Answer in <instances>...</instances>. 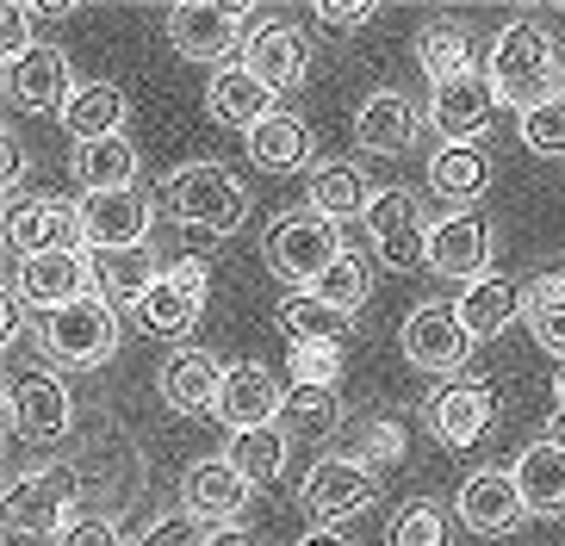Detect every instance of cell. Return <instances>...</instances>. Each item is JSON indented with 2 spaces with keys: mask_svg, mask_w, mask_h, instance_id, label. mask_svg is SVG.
I'll return each mask as SVG.
<instances>
[{
  "mask_svg": "<svg viewBox=\"0 0 565 546\" xmlns=\"http://www.w3.org/2000/svg\"><path fill=\"white\" fill-rule=\"evenodd\" d=\"M498 422V392L484 379H460L429 397V435L441 447H479Z\"/></svg>",
  "mask_w": 565,
  "mask_h": 546,
  "instance_id": "2e32d148",
  "label": "cell"
},
{
  "mask_svg": "<svg viewBox=\"0 0 565 546\" xmlns=\"http://www.w3.org/2000/svg\"><path fill=\"white\" fill-rule=\"evenodd\" d=\"M162 280V267H156L150 248H118V255H94V292L125 311V304H143Z\"/></svg>",
  "mask_w": 565,
  "mask_h": 546,
  "instance_id": "83f0119b",
  "label": "cell"
},
{
  "mask_svg": "<svg viewBox=\"0 0 565 546\" xmlns=\"http://www.w3.org/2000/svg\"><path fill=\"white\" fill-rule=\"evenodd\" d=\"M56 546H125V534H118V522H106V515H75Z\"/></svg>",
  "mask_w": 565,
  "mask_h": 546,
  "instance_id": "bcb514c9",
  "label": "cell"
},
{
  "mask_svg": "<svg viewBox=\"0 0 565 546\" xmlns=\"http://www.w3.org/2000/svg\"><path fill=\"white\" fill-rule=\"evenodd\" d=\"M553 404L565 410V361H559V373H553Z\"/></svg>",
  "mask_w": 565,
  "mask_h": 546,
  "instance_id": "db71d44e",
  "label": "cell"
},
{
  "mask_svg": "<svg viewBox=\"0 0 565 546\" xmlns=\"http://www.w3.org/2000/svg\"><path fill=\"white\" fill-rule=\"evenodd\" d=\"M373 472H366L354 453H330V460H317L311 472H305L299 484V503L311 522H349V515H361L366 503H373Z\"/></svg>",
  "mask_w": 565,
  "mask_h": 546,
  "instance_id": "8fae6325",
  "label": "cell"
},
{
  "mask_svg": "<svg viewBox=\"0 0 565 546\" xmlns=\"http://www.w3.org/2000/svg\"><path fill=\"white\" fill-rule=\"evenodd\" d=\"M398 347H404V361H411L416 373H429V379H454V373L472 361V335H466L460 311L441 304V298H429V304H416V311L404 317Z\"/></svg>",
  "mask_w": 565,
  "mask_h": 546,
  "instance_id": "5b68a950",
  "label": "cell"
},
{
  "mask_svg": "<svg viewBox=\"0 0 565 546\" xmlns=\"http://www.w3.org/2000/svg\"><path fill=\"white\" fill-rule=\"evenodd\" d=\"M416 68H423L435 87L466 75V68H472V32H466L460 19H429V25L416 32Z\"/></svg>",
  "mask_w": 565,
  "mask_h": 546,
  "instance_id": "d6a6232c",
  "label": "cell"
},
{
  "mask_svg": "<svg viewBox=\"0 0 565 546\" xmlns=\"http://www.w3.org/2000/svg\"><path fill=\"white\" fill-rule=\"evenodd\" d=\"M243 7H212V0H186L168 13V44L181 50L186 63H224L236 44H249L255 25H243Z\"/></svg>",
  "mask_w": 565,
  "mask_h": 546,
  "instance_id": "9c48e42d",
  "label": "cell"
},
{
  "mask_svg": "<svg viewBox=\"0 0 565 546\" xmlns=\"http://www.w3.org/2000/svg\"><path fill=\"white\" fill-rule=\"evenodd\" d=\"M280 330H286V342L292 347H317V342H342L349 335V323L354 317H342V311H330L317 292H286L280 298Z\"/></svg>",
  "mask_w": 565,
  "mask_h": 546,
  "instance_id": "e575fe53",
  "label": "cell"
},
{
  "mask_svg": "<svg viewBox=\"0 0 565 546\" xmlns=\"http://www.w3.org/2000/svg\"><path fill=\"white\" fill-rule=\"evenodd\" d=\"M366 243L380 255V267L392 274H411V267H429V224H423V205L411 199V186H385L373 205H366Z\"/></svg>",
  "mask_w": 565,
  "mask_h": 546,
  "instance_id": "8992f818",
  "label": "cell"
},
{
  "mask_svg": "<svg viewBox=\"0 0 565 546\" xmlns=\"http://www.w3.org/2000/svg\"><path fill=\"white\" fill-rule=\"evenodd\" d=\"M429 125L441 131V143H479L498 125V87H491V75L466 68V75L441 82L429 94Z\"/></svg>",
  "mask_w": 565,
  "mask_h": 546,
  "instance_id": "30bf717a",
  "label": "cell"
},
{
  "mask_svg": "<svg viewBox=\"0 0 565 546\" xmlns=\"http://www.w3.org/2000/svg\"><path fill=\"white\" fill-rule=\"evenodd\" d=\"M354 460H361L366 472H380V465H398V460H404V429H398V422H385V416L361 422V453H354Z\"/></svg>",
  "mask_w": 565,
  "mask_h": 546,
  "instance_id": "7bdbcfd3",
  "label": "cell"
},
{
  "mask_svg": "<svg viewBox=\"0 0 565 546\" xmlns=\"http://www.w3.org/2000/svg\"><path fill=\"white\" fill-rule=\"evenodd\" d=\"M286 435H305V441H330L335 429H342V397L323 392V385H292L286 392Z\"/></svg>",
  "mask_w": 565,
  "mask_h": 546,
  "instance_id": "8d00e7d4",
  "label": "cell"
},
{
  "mask_svg": "<svg viewBox=\"0 0 565 546\" xmlns=\"http://www.w3.org/2000/svg\"><path fill=\"white\" fill-rule=\"evenodd\" d=\"M32 7H7V13H0V50H7V63H19V56H32Z\"/></svg>",
  "mask_w": 565,
  "mask_h": 546,
  "instance_id": "f6af8a7d",
  "label": "cell"
},
{
  "mask_svg": "<svg viewBox=\"0 0 565 546\" xmlns=\"http://www.w3.org/2000/svg\"><path fill=\"white\" fill-rule=\"evenodd\" d=\"M429 186L448 199L454 212H472V199L491 193V156L479 143H441L429 162Z\"/></svg>",
  "mask_w": 565,
  "mask_h": 546,
  "instance_id": "4316f807",
  "label": "cell"
},
{
  "mask_svg": "<svg viewBox=\"0 0 565 546\" xmlns=\"http://www.w3.org/2000/svg\"><path fill=\"white\" fill-rule=\"evenodd\" d=\"M243 143H249V162L267 168V174H299V168L311 162V125H305V118H292V113L262 118Z\"/></svg>",
  "mask_w": 565,
  "mask_h": 546,
  "instance_id": "f1b7e54d",
  "label": "cell"
},
{
  "mask_svg": "<svg viewBox=\"0 0 565 546\" xmlns=\"http://www.w3.org/2000/svg\"><path fill=\"white\" fill-rule=\"evenodd\" d=\"M491 87H498L503 106L515 113H534V106H547V99L565 94V63H559V44H553L547 25H534V19H515L503 25L498 44H491Z\"/></svg>",
  "mask_w": 565,
  "mask_h": 546,
  "instance_id": "6da1fadb",
  "label": "cell"
},
{
  "mask_svg": "<svg viewBox=\"0 0 565 546\" xmlns=\"http://www.w3.org/2000/svg\"><path fill=\"white\" fill-rule=\"evenodd\" d=\"M373 13H380L373 0H361V7H354V0H323V7H317V19H323V25H335V32H361Z\"/></svg>",
  "mask_w": 565,
  "mask_h": 546,
  "instance_id": "7dc6e473",
  "label": "cell"
},
{
  "mask_svg": "<svg viewBox=\"0 0 565 546\" xmlns=\"http://www.w3.org/2000/svg\"><path fill=\"white\" fill-rule=\"evenodd\" d=\"M150 199L125 186V193H87L82 199V243L94 255H118V248H143L150 236Z\"/></svg>",
  "mask_w": 565,
  "mask_h": 546,
  "instance_id": "7c38bea8",
  "label": "cell"
},
{
  "mask_svg": "<svg viewBox=\"0 0 565 546\" xmlns=\"http://www.w3.org/2000/svg\"><path fill=\"white\" fill-rule=\"evenodd\" d=\"M38 342H44V354H51L56 366L94 373V366H106L118 354V311L100 292H87V298H75V304H63V311L44 317Z\"/></svg>",
  "mask_w": 565,
  "mask_h": 546,
  "instance_id": "277c9868",
  "label": "cell"
},
{
  "mask_svg": "<svg viewBox=\"0 0 565 546\" xmlns=\"http://www.w3.org/2000/svg\"><path fill=\"white\" fill-rule=\"evenodd\" d=\"M522 515H529V503H522V491H515V472L479 465V472L460 484V522L472 534H510Z\"/></svg>",
  "mask_w": 565,
  "mask_h": 546,
  "instance_id": "cb8c5ba5",
  "label": "cell"
},
{
  "mask_svg": "<svg viewBox=\"0 0 565 546\" xmlns=\"http://www.w3.org/2000/svg\"><path fill=\"white\" fill-rule=\"evenodd\" d=\"M416 131H423V113L404 94H392V87H380V94H366L354 106V143L366 156H404L416 143Z\"/></svg>",
  "mask_w": 565,
  "mask_h": 546,
  "instance_id": "7402d4cb",
  "label": "cell"
},
{
  "mask_svg": "<svg viewBox=\"0 0 565 546\" xmlns=\"http://www.w3.org/2000/svg\"><path fill=\"white\" fill-rule=\"evenodd\" d=\"M317 298H323V304H330V311H342V317H354L366 304V298H373V261H366L361 248H342V261L330 267V274H323V280L311 286Z\"/></svg>",
  "mask_w": 565,
  "mask_h": 546,
  "instance_id": "74e56055",
  "label": "cell"
},
{
  "mask_svg": "<svg viewBox=\"0 0 565 546\" xmlns=\"http://www.w3.org/2000/svg\"><path fill=\"white\" fill-rule=\"evenodd\" d=\"M205 298H212V267H205L200 255H186V261L162 267V280H156V292L137 304V317H143L150 335H174V342H181V335L205 317Z\"/></svg>",
  "mask_w": 565,
  "mask_h": 546,
  "instance_id": "ba28073f",
  "label": "cell"
},
{
  "mask_svg": "<svg viewBox=\"0 0 565 546\" xmlns=\"http://www.w3.org/2000/svg\"><path fill=\"white\" fill-rule=\"evenodd\" d=\"M299 546H349V540H342V534H335V528H311V534H305Z\"/></svg>",
  "mask_w": 565,
  "mask_h": 546,
  "instance_id": "816d5d0a",
  "label": "cell"
},
{
  "mask_svg": "<svg viewBox=\"0 0 565 546\" xmlns=\"http://www.w3.org/2000/svg\"><path fill=\"white\" fill-rule=\"evenodd\" d=\"M156 392L174 416H205L217 410V392H224V366L212 361V347H174L156 373Z\"/></svg>",
  "mask_w": 565,
  "mask_h": 546,
  "instance_id": "d6986e66",
  "label": "cell"
},
{
  "mask_svg": "<svg viewBox=\"0 0 565 546\" xmlns=\"http://www.w3.org/2000/svg\"><path fill=\"white\" fill-rule=\"evenodd\" d=\"M249 491L255 484L236 472L224 453L217 460H200V465H186V479H181V510L186 515H200L205 528H236V515L249 510Z\"/></svg>",
  "mask_w": 565,
  "mask_h": 546,
  "instance_id": "5bb4252c",
  "label": "cell"
},
{
  "mask_svg": "<svg viewBox=\"0 0 565 546\" xmlns=\"http://www.w3.org/2000/svg\"><path fill=\"white\" fill-rule=\"evenodd\" d=\"M212 540V528H205L200 515H162V522H150V528H143V540L137 546H205Z\"/></svg>",
  "mask_w": 565,
  "mask_h": 546,
  "instance_id": "ee69618b",
  "label": "cell"
},
{
  "mask_svg": "<svg viewBox=\"0 0 565 546\" xmlns=\"http://www.w3.org/2000/svg\"><path fill=\"white\" fill-rule=\"evenodd\" d=\"M522 317H529L534 342L565 361V274H541V280L529 286V304H522Z\"/></svg>",
  "mask_w": 565,
  "mask_h": 546,
  "instance_id": "f35d334b",
  "label": "cell"
},
{
  "mask_svg": "<svg viewBox=\"0 0 565 546\" xmlns=\"http://www.w3.org/2000/svg\"><path fill=\"white\" fill-rule=\"evenodd\" d=\"M174 224L186 231H212V236H236L243 217H249V186L236 181L224 162H186L162 181V199H156Z\"/></svg>",
  "mask_w": 565,
  "mask_h": 546,
  "instance_id": "7a4b0ae2",
  "label": "cell"
},
{
  "mask_svg": "<svg viewBox=\"0 0 565 546\" xmlns=\"http://www.w3.org/2000/svg\"><path fill=\"white\" fill-rule=\"evenodd\" d=\"M0 181H7V199H13V186L25 181V149H19L13 131H7V143H0Z\"/></svg>",
  "mask_w": 565,
  "mask_h": 546,
  "instance_id": "c3c4849f",
  "label": "cell"
},
{
  "mask_svg": "<svg viewBox=\"0 0 565 546\" xmlns=\"http://www.w3.org/2000/svg\"><path fill=\"white\" fill-rule=\"evenodd\" d=\"M335 261H342V236H335V224L317 217L311 205L280 212L274 224H267V267H274L292 292H311Z\"/></svg>",
  "mask_w": 565,
  "mask_h": 546,
  "instance_id": "3957f363",
  "label": "cell"
},
{
  "mask_svg": "<svg viewBox=\"0 0 565 546\" xmlns=\"http://www.w3.org/2000/svg\"><path fill=\"white\" fill-rule=\"evenodd\" d=\"M491 267V224L472 212H454V217H435L429 224V274L441 280H484Z\"/></svg>",
  "mask_w": 565,
  "mask_h": 546,
  "instance_id": "e0dca14e",
  "label": "cell"
},
{
  "mask_svg": "<svg viewBox=\"0 0 565 546\" xmlns=\"http://www.w3.org/2000/svg\"><path fill=\"white\" fill-rule=\"evenodd\" d=\"M7 416H13V429L25 435V441L51 447L75 429V397H68V385L56 379V373H32V379H19L13 392H7Z\"/></svg>",
  "mask_w": 565,
  "mask_h": 546,
  "instance_id": "9a60e30c",
  "label": "cell"
},
{
  "mask_svg": "<svg viewBox=\"0 0 565 546\" xmlns=\"http://www.w3.org/2000/svg\"><path fill=\"white\" fill-rule=\"evenodd\" d=\"M515 125H522V143H529L541 162H559L565 156V94L547 99V106H534V113H522Z\"/></svg>",
  "mask_w": 565,
  "mask_h": 546,
  "instance_id": "60d3db41",
  "label": "cell"
},
{
  "mask_svg": "<svg viewBox=\"0 0 565 546\" xmlns=\"http://www.w3.org/2000/svg\"><path fill=\"white\" fill-rule=\"evenodd\" d=\"M243 68H255L274 94H286V87L305 82V68H311V44H305V32H299V25H286V19L255 25L249 44H243Z\"/></svg>",
  "mask_w": 565,
  "mask_h": 546,
  "instance_id": "603a6c76",
  "label": "cell"
},
{
  "mask_svg": "<svg viewBox=\"0 0 565 546\" xmlns=\"http://www.w3.org/2000/svg\"><path fill=\"white\" fill-rule=\"evenodd\" d=\"M75 496H82V479L68 465H38V472L7 484V522H13V534L63 540V528H68L63 515H75Z\"/></svg>",
  "mask_w": 565,
  "mask_h": 546,
  "instance_id": "52a82bcc",
  "label": "cell"
},
{
  "mask_svg": "<svg viewBox=\"0 0 565 546\" xmlns=\"http://www.w3.org/2000/svg\"><path fill=\"white\" fill-rule=\"evenodd\" d=\"M205 546H262V540H255L249 528H212V540H205Z\"/></svg>",
  "mask_w": 565,
  "mask_h": 546,
  "instance_id": "f907efd6",
  "label": "cell"
},
{
  "mask_svg": "<svg viewBox=\"0 0 565 546\" xmlns=\"http://www.w3.org/2000/svg\"><path fill=\"white\" fill-rule=\"evenodd\" d=\"M7 243L25 261H38V255H68V248H82V205H63V199L7 205Z\"/></svg>",
  "mask_w": 565,
  "mask_h": 546,
  "instance_id": "4fadbf2b",
  "label": "cell"
},
{
  "mask_svg": "<svg viewBox=\"0 0 565 546\" xmlns=\"http://www.w3.org/2000/svg\"><path fill=\"white\" fill-rule=\"evenodd\" d=\"M522 304H529V286H515V280H498V274H484V280H472L460 292V323L472 342H491V335H503L522 317Z\"/></svg>",
  "mask_w": 565,
  "mask_h": 546,
  "instance_id": "484cf974",
  "label": "cell"
},
{
  "mask_svg": "<svg viewBox=\"0 0 565 546\" xmlns=\"http://www.w3.org/2000/svg\"><path fill=\"white\" fill-rule=\"evenodd\" d=\"M373 186H366V168L354 162H317L311 168V212L317 217H366V205H373Z\"/></svg>",
  "mask_w": 565,
  "mask_h": 546,
  "instance_id": "4dcf8cb0",
  "label": "cell"
},
{
  "mask_svg": "<svg viewBox=\"0 0 565 546\" xmlns=\"http://www.w3.org/2000/svg\"><path fill=\"white\" fill-rule=\"evenodd\" d=\"M63 125H68L75 143H106V137H118V125H125V94H118L113 82H82L75 99L63 106Z\"/></svg>",
  "mask_w": 565,
  "mask_h": 546,
  "instance_id": "1f68e13d",
  "label": "cell"
},
{
  "mask_svg": "<svg viewBox=\"0 0 565 546\" xmlns=\"http://www.w3.org/2000/svg\"><path fill=\"white\" fill-rule=\"evenodd\" d=\"M75 68H68L63 50L38 44L32 56H19V63H7V94H13L19 113H56V106H68L75 99Z\"/></svg>",
  "mask_w": 565,
  "mask_h": 546,
  "instance_id": "ffe728a7",
  "label": "cell"
},
{
  "mask_svg": "<svg viewBox=\"0 0 565 546\" xmlns=\"http://www.w3.org/2000/svg\"><path fill=\"white\" fill-rule=\"evenodd\" d=\"M280 410H286V397H280V385H274V373H267V366H224V392H217V410L212 416L231 435L267 429Z\"/></svg>",
  "mask_w": 565,
  "mask_h": 546,
  "instance_id": "44dd1931",
  "label": "cell"
},
{
  "mask_svg": "<svg viewBox=\"0 0 565 546\" xmlns=\"http://www.w3.org/2000/svg\"><path fill=\"white\" fill-rule=\"evenodd\" d=\"M286 441H292V435H286L280 422H267V429H243V435H231L224 460H231L249 484H267V479H280V465H286Z\"/></svg>",
  "mask_w": 565,
  "mask_h": 546,
  "instance_id": "d590c367",
  "label": "cell"
},
{
  "mask_svg": "<svg viewBox=\"0 0 565 546\" xmlns=\"http://www.w3.org/2000/svg\"><path fill=\"white\" fill-rule=\"evenodd\" d=\"M19 330H25V298L7 286V298H0V335H7V347L19 342Z\"/></svg>",
  "mask_w": 565,
  "mask_h": 546,
  "instance_id": "681fc988",
  "label": "cell"
},
{
  "mask_svg": "<svg viewBox=\"0 0 565 546\" xmlns=\"http://www.w3.org/2000/svg\"><path fill=\"white\" fill-rule=\"evenodd\" d=\"M547 441H553V447H559V453H565V410L553 416V429H547Z\"/></svg>",
  "mask_w": 565,
  "mask_h": 546,
  "instance_id": "f5cc1de1",
  "label": "cell"
},
{
  "mask_svg": "<svg viewBox=\"0 0 565 546\" xmlns=\"http://www.w3.org/2000/svg\"><path fill=\"white\" fill-rule=\"evenodd\" d=\"M94 286V261H87L82 248H68V255H38V261H19V280L13 292L25 298V311H63L75 298H87Z\"/></svg>",
  "mask_w": 565,
  "mask_h": 546,
  "instance_id": "ac0fdd59",
  "label": "cell"
},
{
  "mask_svg": "<svg viewBox=\"0 0 565 546\" xmlns=\"http://www.w3.org/2000/svg\"><path fill=\"white\" fill-rule=\"evenodd\" d=\"M515 491L529 503V515H565V453L553 441L522 447L515 460Z\"/></svg>",
  "mask_w": 565,
  "mask_h": 546,
  "instance_id": "f546056e",
  "label": "cell"
},
{
  "mask_svg": "<svg viewBox=\"0 0 565 546\" xmlns=\"http://www.w3.org/2000/svg\"><path fill=\"white\" fill-rule=\"evenodd\" d=\"M385 546H448V510L416 496V503H398L392 528H385Z\"/></svg>",
  "mask_w": 565,
  "mask_h": 546,
  "instance_id": "ab89813d",
  "label": "cell"
},
{
  "mask_svg": "<svg viewBox=\"0 0 565 546\" xmlns=\"http://www.w3.org/2000/svg\"><path fill=\"white\" fill-rule=\"evenodd\" d=\"M205 113L217 118V125H231V131H243L249 137L262 118H274L280 106H274V87L255 75V68H217L212 75V87H205Z\"/></svg>",
  "mask_w": 565,
  "mask_h": 546,
  "instance_id": "d4e9b609",
  "label": "cell"
},
{
  "mask_svg": "<svg viewBox=\"0 0 565 546\" xmlns=\"http://www.w3.org/2000/svg\"><path fill=\"white\" fill-rule=\"evenodd\" d=\"M75 181L87 193H125L137 181V149L125 137H106V143H75Z\"/></svg>",
  "mask_w": 565,
  "mask_h": 546,
  "instance_id": "836d02e7",
  "label": "cell"
},
{
  "mask_svg": "<svg viewBox=\"0 0 565 546\" xmlns=\"http://www.w3.org/2000/svg\"><path fill=\"white\" fill-rule=\"evenodd\" d=\"M292 385H323V392H335V379H342V342H317V347H292Z\"/></svg>",
  "mask_w": 565,
  "mask_h": 546,
  "instance_id": "b9f144b4",
  "label": "cell"
}]
</instances>
